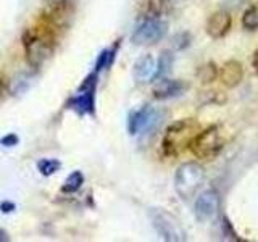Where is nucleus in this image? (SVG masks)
I'll list each match as a JSON object with an SVG mask.
<instances>
[{
    "label": "nucleus",
    "instance_id": "obj_14",
    "mask_svg": "<svg viewBox=\"0 0 258 242\" xmlns=\"http://www.w3.org/2000/svg\"><path fill=\"white\" fill-rule=\"evenodd\" d=\"M118 42L113 45L111 48H107V50H102L100 55H99V58H97L95 62V73H100L102 70H108L113 62H115V55H116V50H118Z\"/></svg>",
    "mask_w": 258,
    "mask_h": 242
},
{
    "label": "nucleus",
    "instance_id": "obj_20",
    "mask_svg": "<svg viewBox=\"0 0 258 242\" xmlns=\"http://www.w3.org/2000/svg\"><path fill=\"white\" fill-rule=\"evenodd\" d=\"M171 62H173V58H171V55H169L168 52L161 53V58H160V62H158L157 78H161L166 71H169V68H171Z\"/></svg>",
    "mask_w": 258,
    "mask_h": 242
},
{
    "label": "nucleus",
    "instance_id": "obj_3",
    "mask_svg": "<svg viewBox=\"0 0 258 242\" xmlns=\"http://www.w3.org/2000/svg\"><path fill=\"white\" fill-rule=\"evenodd\" d=\"M205 181V169L202 165L194 163H184L177 168L174 176V188L177 196L182 200H189L196 196V192L200 189V186Z\"/></svg>",
    "mask_w": 258,
    "mask_h": 242
},
{
    "label": "nucleus",
    "instance_id": "obj_2",
    "mask_svg": "<svg viewBox=\"0 0 258 242\" xmlns=\"http://www.w3.org/2000/svg\"><path fill=\"white\" fill-rule=\"evenodd\" d=\"M200 133L199 125L196 119L184 118L173 123L166 129L163 136V142H161V149H163L165 155L176 157L181 152L190 147L192 141L196 139V136Z\"/></svg>",
    "mask_w": 258,
    "mask_h": 242
},
{
    "label": "nucleus",
    "instance_id": "obj_24",
    "mask_svg": "<svg viewBox=\"0 0 258 242\" xmlns=\"http://www.w3.org/2000/svg\"><path fill=\"white\" fill-rule=\"evenodd\" d=\"M252 63H253V68L258 70V48H256L255 53H253V60H252Z\"/></svg>",
    "mask_w": 258,
    "mask_h": 242
},
{
    "label": "nucleus",
    "instance_id": "obj_21",
    "mask_svg": "<svg viewBox=\"0 0 258 242\" xmlns=\"http://www.w3.org/2000/svg\"><path fill=\"white\" fill-rule=\"evenodd\" d=\"M18 136L16 134H7L5 137H2V139H0V144L2 145H5V147H13V145H16L18 144Z\"/></svg>",
    "mask_w": 258,
    "mask_h": 242
},
{
    "label": "nucleus",
    "instance_id": "obj_19",
    "mask_svg": "<svg viewBox=\"0 0 258 242\" xmlns=\"http://www.w3.org/2000/svg\"><path fill=\"white\" fill-rule=\"evenodd\" d=\"M199 78L202 83H212L216 78V67L213 63H208L205 67H202L199 71Z\"/></svg>",
    "mask_w": 258,
    "mask_h": 242
},
{
    "label": "nucleus",
    "instance_id": "obj_25",
    "mask_svg": "<svg viewBox=\"0 0 258 242\" xmlns=\"http://www.w3.org/2000/svg\"><path fill=\"white\" fill-rule=\"evenodd\" d=\"M10 237H8V234L4 231V229H0V242H4V240H8Z\"/></svg>",
    "mask_w": 258,
    "mask_h": 242
},
{
    "label": "nucleus",
    "instance_id": "obj_9",
    "mask_svg": "<svg viewBox=\"0 0 258 242\" xmlns=\"http://www.w3.org/2000/svg\"><path fill=\"white\" fill-rule=\"evenodd\" d=\"M220 194H218L215 189H208L205 192H202L197 197L196 204H194V215L200 221L205 223L210 221L212 218H215V215L220 210Z\"/></svg>",
    "mask_w": 258,
    "mask_h": 242
},
{
    "label": "nucleus",
    "instance_id": "obj_4",
    "mask_svg": "<svg viewBox=\"0 0 258 242\" xmlns=\"http://www.w3.org/2000/svg\"><path fill=\"white\" fill-rule=\"evenodd\" d=\"M149 215H150V221H152L153 229L157 231V234L163 240L182 242V240L187 239L181 223L177 221L171 213H168L166 210L152 208L149 212Z\"/></svg>",
    "mask_w": 258,
    "mask_h": 242
},
{
    "label": "nucleus",
    "instance_id": "obj_18",
    "mask_svg": "<svg viewBox=\"0 0 258 242\" xmlns=\"http://www.w3.org/2000/svg\"><path fill=\"white\" fill-rule=\"evenodd\" d=\"M165 10V0H149L147 2V18H160Z\"/></svg>",
    "mask_w": 258,
    "mask_h": 242
},
{
    "label": "nucleus",
    "instance_id": "obj_22",
    "mask_svg": "<svg viewBox=\"0 0 258 242\" xmlns=\"http://www.w3.org/2000/svg\"><path fill=\"white\" fill-rule=\"evenodd\" d=\"M0 210H2L4 213H10V212H13V210H15V204H13V202L5 200V202L0 204Z\"/></svg>",
    "mask_w": 258,
    "mask_h": 242
},
{
    "label": "nucleus",
    "instance_id": "obj_7",
    "mask_svg": "<svg viewBox=\"0 0 258 242\" xmlns=\"http://www.w3.org/2000/svg\"><path fill=\"white\" fill-rule=\"evenodd\" d=\"M168 32V23L160 18L144 20L133 32V42L137 45H152L160 42Z\"/></svg>",
    "mask_w": 258,
    "mask_h": 242
},
{
    "label": "nucleus",
    "instance_id": "obj_12",
    "mask_svg": "<svg viewBox=\"0 0 258 242\" xmlns=\"http://www.w3.org/2000/svg\"><path fill=\"white\" fill-rule=\"evenodd\" d=\"M157 71H158V62L150 53L142 55L134 65V78L139 83H149V81L157 79Z\"/></svg>",
    "mask_w": 258,
    "mask_h": 242
},
{
    "label": "nucleus",
    "instance_id": "obj_13",
    "mask_svg": "<svg viewBox=\"0 0 258 242\" xmlns=\"http://www.w3.org/2000/svg\"><path fill=\"white\" fill-rule=\"evenodd\" d=\"M242 76H244V70H242V65L236 60L224 63V67L220 71V78L226 87H236L242 81Z\"/></svg>",
    "mask_w": 258,
    "mask_h": 242
},
{
    "label": "nucleus",
    "instance_id": "obj_5",
    "mask_svg": "<svg viewBox=\"0 0 258 242\" xmlns=\"http://www.w3.org/2000/svg\"><path fill=\"white\" fill-rule=\"evenodd\" d=\"M224 147V139L216 126L200 131L190 144V150L199 158H213Z\"/></svg>",
    "mask_w": 258,
    "mask_h": 242
},
{
    "label": "nucleus",
    "instance_id": "obj_15",
    "mask_svg": "<svg viewBox=\"0 0 258 242\" xmlns=\"http://www.w3.org/2000/svg\"><path fill=\"white\" fill-rule=\"evenodd\" d=\"M84 183V174L81 171H73L68 177L64 184L61 186V191L64 194H73V192H78L81 189V186Z\"/></svg>",
    "mask_w": 258,
    "mask_h": 242
},
{
    "label": "nucleus",
    "instance_id": "obj_1",
    "mask_svg": "<svg viewBox=\"0 0 258 242\" xmlns=\"http://www.w3.org/2000/svg\"><path fill=\"white\" fill-rule=\"evenodd\" d=\"M63 13L56 10L55 5L39 18L32 28H28L23 34V47L26 52V58L32 67H40L47 58H50L55 44L56 31L61 24Z\"/></svg>",
    "mask_w": 258,
    "mask_h": 242
},
{
    "label": "nucleus",
    "instance_id": "obj_11",
    "mask_svg": "<svg viewBox=\"0 0 258 242\" xmlns=\"http://www.w3.org/2000/svg\"><path fill=\"white\" fill-rule=\"evenodd\" d=\"M231 15L228 12H216L208 18L207 21V32L210 37L221 39L229 32L231 29Z\"/></svg>",
    "mask_w": 258,
    "mask_h": 242
},
{
    "label": "nucleus",
    "instance_id": "obj_8",
    "mask_svg": "<svg viewBox=\"0 0 258 242\" xmlns=\"http://www.w3.org/2000/svg\"><path fill=\"white\" fill-rule=\"evenodd\" d=\"M161 119V113L158 110H155L150 105H144L142 108L136 110L134 113H131L127 121V129H129V134H142V133H147L152 131L153 128H157L158 123Z\"/></svg>",
    "mask_w": 258,
    "mask_h": 242
},
{
    "label": "nucleus",
    "instance_id": "obj_23",
    "mask_svg": "<svg viewBox=\"0 0 258 242\" xmlns=\"http://www.w3.org/2000/svg\"><path fill=\"white\" fill-rule=\"evenodd\" d=\"M4 95H5V83H4V78L0 76V100L4 99Z\"/></svg>",
    "mask_w": 258,
    "mask_h": 242
},
{
    "label": "nucleus",
    "instance_id": "obj_17",
    "mask_svg": "<svg viewBox=\"0 0 258 242\" xmlns=\"http://www.w3.org/2000/svg\"><path fill=\"white\" fill-rule=\"evenodd\" d=\"M61 168V163L55 158H42L40 161H37V169L40 171V174L44 176H52L53 173H56Z\"/></svg>",
    "mask_w": 258,
    "mask_h": 242
},
{
    "label": "nucleus",
    "instance_id": "obj_16",
    "mask_svg": "<svg viewBox=\"0 0 258 242\" xmlns=\"http://www.w3.org/2000/svg\"><path fill=\"white\" fill-rule=\"evenodd\" d=\"M242 26L248 31L258 29V5H250L242 15Z\"/></svg>",
    "mask_w": 258,
    "mask_h": 242
},
{
    "label": "nucleus",
    "instance_id": "obj_10",
    "mask_svg": "<svg viewBox=\"0 0 258 242\" xmlns=\"http://www.w3.org/2000/svg\"><path fill=\"white\" fill-rule=\"evenodd\" d=\"M189 86L181 79H166L161 78L158 83L153 87V97L158 100H166V99H173L185 92V89Z\"/></svg>",
    "mask_w": 258,
    "mask_h": 242
},
{
    "label": "nucleus",
    "instance_id": "obj_6",
    "mask_svg": "<svg viewBox=\"0 0 258 242\" xmlns=\"http://www.w3.org/2000/svg\"><path fill=\"white\" fill-rule=\"evenodd\" d=\"M97 75L99 73H91L79 86L78 94L71 97L68 107L75 110L78 115H94L95 111V86H97Z\"/></svg>",
    "mask_w": 258,
    "mask_h": 242
}]
</instances>
